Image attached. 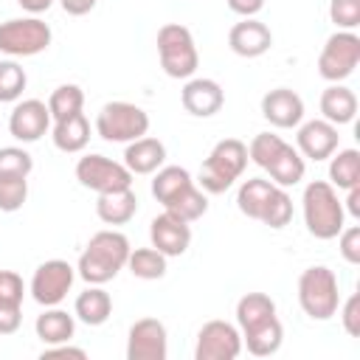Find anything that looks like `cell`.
<instances>
[{"label":"cell","instance_id":"6da1fadb","mask_svg":"<svg viewBox=\"0 0 360 360\" xmlns=\"http://www.w3.org/2000/svg\"><path fill=\"white\" fill-rule=\"evenodd\" d=\"M129 250V239L121 231H98L82 250L76 270L87 284H107L127 267Z\"/></svg>","mask_w":360,"mask_h":360},{"label":"cell","instance_id":"7a4b0ae2","mask_svg":"<svg viewBox=\"0 0 360 360\" xmlns=\"http://www.w3.org/2000/svg\"><path fill=\"white\" fill-rule=\"evenodd\" d=\"M304 225L315 239H335L343 231V200H338V191L326 180H312L304 188Z\"/></svg>","mask_w":360,"mask_h":360},{"label":"cell","instance_id":"3957f363","mask_svg":"<svg viewBox=\"0 0 360 360\" xmlns=\"http://www.w3.org/2000/svg\"><path fill=\"white\" fill-rule=\"evenodd\" d=\"M245 166H248V146L239 138H222L202 160L197 183L205 194H222L233 186V180L242 177Z\"/></svg>","mask_w":360,"mask_h":360},{"label":"cell","instance_id":"277c9868","mask_svg":"<svg viewBox=\"0 0 360 360\" xmlns=\"http://www.w3.org/2000/svg\"><path fill=\"white\" fill-rule=\"evenodd\" d=\"M298 304L312 321H329L340 307L338 276L323 264L307 267L298 276Z\"/></svg>","mask_w":360,"mask_h":360},{"label":"cell","instance_id":"5b68a950","mask_svg":"<svg viewBox=\"0 0 360 360\" xmlns=\"http://www.w3.org/2000/svg\"><path fill=\"white\" fill-rule=\"evenodd\" d=\"M158 56H160V68L172 79H191L200 65L194 37L180 22H166L158 31Z\"/></svg>","mask_w":360,"mask_h":360},{"label":"cell","instance_id":"8992f818","mask_svg":"<svg viewBox=\"0 0 360 360\" xmlns=\"http://www.w3.org/2000/svg\"><path fill=\"white\" fill-rule=\"evenodd\" d=\"M96 132L110 143H129L149 132V115L132 101H107L96 115Z\"/></svg>","mask_w":360,"mask_h":360},{"label":"cell","instance_id":"52a82bcc","mask_svg":"<svg viewBox=\"0 0 360 360\" xmlns=\"http://www.w3.org/2000/svg\"><path fill=\"white\" fill-rule=\"evenodd\" d=\"M51 45V28L39 17H17L0 22V53L37 56Z\"/></svg>","mask_w":360,"mask_h":360},{"label":"cell","instance_id":"ba28073f","mask_svg":"<svg viewBox=\"0 0 360 360\" xmlns=\"http://www.w3.org/2000/svg\"><path fill=\"white\" fill-rule=\"evenodd\" d=\"M360 62V37L354 31H335L318 53V73L326 82H343Z\"/></svg>","mask_w":360,"mask_h":360},{"label":"cell","instance_id":"9c48e42d","mask_svg":"<svg viewBox=\"0 0 360 360\" xmlns=\"http://www.w3.org/2000/svg\"><path fill=\"white\" fill-rule=\"evenodd\" d=\"M76 180L84 188L96 191V194L118 191V188H132V172L124 163L110 160L104 155H84V158H79Z\"/></svg>","mask_w":360,"mask_h":360},{"label":"cell","instance_id":"30bf717a","mask_svg":"<svg viewBox=\"0 0 360 360\" xmlns=\"http://www.w3.org/2000/svg\"><path fill=\"white\" fill-rule=\"evenodd\" d=\"M73 278H76V270L65 259H48L31 276V298L42 307H56L70 292Z\"/></svg>","mask_w":360,"mask_h":360},{"label":"cell","instance_id":"8fae6325","mask_svg":"<svg viewBox=\"0 0 360 360\" xmlns=\"http://www.w3.org/2000/svg\"><path fill=\"white\" fill-rule=\"evenodd\" d=\"M242 352V332L228 321H208L197 332L194 360H236Z\"/></svg>","mask_w":360,"mask_h":360},{"label":"cell","instance_id":"7c38bea8","mask_svg":"<svg viewBox=\"0 0 360 360\" xmlns=\"http://www.w3.org/2000/svg\"><path fill=\"white\" fill-rule=\"evenodd\" d=\"M169 335L158 318H141L129 326L127 335V357L129 360H166Z\"/></svg>","mask_w":360,"mask_h":360},{"label":"cell","instance_id":"4fadbf2b","mask_svg":"<svg viewBox=\"0 0 360 360\" xmlns=\"http://www.w3.org/2000/svg\"><path fill=\"white\" fill-rule=\"evenodd\" d=\"M149 242L166 259L169 256H183L188 250V245H191V228H188L186 219L174 217L172 211H163L149 225Z\"/></svg>","mask_w":360,"mask_h":360},{"label":"cell","instance_id":"5bb4252c","mask_svg":"<svg viewBox=\"0 0 360 360\" xmlns=\"http://www.w3.org/2000/svg\"><path fill=\"white\" fill-rule=\"evenodd\" d=\"M48 127H51V112H48V104L39 98H25L14 104L8 115V132L22 143L39 141L48 132Z\"/></svg>","mask_w":360,"mask_h":360},{"label":"cell","instance_id":"9a60e30c","mask_svg":"<svg viewBox=\"0 0 360 360\" xmlns=\"http://www.w3.org/2000/svg\"><path fill=\"white\" fill-rule=\"evenodd\" d=\"M180 104L188 115L211 118L222 110L225 93H222L219 82H214V79H188L180 90Z\"/></svg>","mask_w":360,"mask_h":360},{"label":"cell","instance_id":"2e32d148","mask_svg":"<svg viewBox=\"0 0 360 360\" xmlns=\"http://www.w3.org/2000/svg\"><path fill=\"white\" fill-rule=\"evenodd\" d=\"M262 115L278 129H292L304 121V98L290 87H276L262 96Z\"/></svg>","mask_w":360,"mask_h":360},{"label":"cell","instance_id":"e0dca14e","mask_svg":"<svg viewBox=\"0 0 360 360\" xmlns=\"http://www.w3.org/2000/svg\"><path fill=\"white\" fill-rule=\"evenodd\" d=\"M338 141H340L338 127L329 124L326 118H315V121H307L298 127L295 149L309 160H326L338 149Z\"/></svg>","mask_w":360,"mask_h":360},{"label":"cell","instance_id":"ac0fdd59","mask_svg":"<svg viewBox=\"0 0 360 360\" xmlns=\"http://www.w3.org/2000/svg\"><path fill=\"white\" fill-rule=\"evenodd\" d=\"M273 45V34L264 22H259L256 17H245L242 22H236L231 31H228V48L236 53V56H245V59H256L262 53H267Z\"/></svg>","mask_w":360,"mask_h":360},{"label":"cell","instance_id":"d6986e66","mask_svg":"<svg viewBox=\"0 0 360 360\" xmlns=\"http://www.w3.org/2000/svg\"><path fill=\"white\" fill-rule=\"evenodd\" d=\"M166 160V146L163 141L158 138H135L127 143V152H124V166L132 172V174H152L163 166Z\"/></svg>","mask_w":360,"mask_h":360},{"label":"cell","instance_id":"ffe728a7","mask_svg":"<svg viewBox=\"0 0 360 360\" xmlns=\"http://www.w3.org/2000/svg\"><path fill=\"white\" fill-rule=\"evenodd\" d=\"M138 211V197L132 188L104 191L96 200V214L104 225H127Z\"/></svg>","mask_w":360,"mask_h":360},{"label":"cell","instance_id":"44dd1931","mask_svg":"<svg viewBox=\"0 0 360 360\" xmlns=\"http://www.w3.org/2000/svg\"><path fill=\"white\" fill-rule=\"evenodd\" d=\"M321 112H323V118H326L329 124H335V127L349 124V121H354V115H357V96H354L346 84L332 82V84L321 93Z\"/></svg>","mask_w":360,"mask_h":360},{"label":"cell","instance_id":"7402d4cb","mask_svg":"<svg viewBox=\"0 0 360 360\" xmlns=\"http://www.w3.org/2000/svg\"><path fill=\"white\" fill-rule=\"evenodd\" d=\"M51 138H53V146H56L59 152H65V155L82 152V149L87 146V141H90V124H87L84 112H73V115H68V118L53 121Z\"/></svg>","mask_w":360,"mask_h":360},{"label":"cell","instance_id":"603a6c76","mask_svg":"<svg viewBox=\"0 0 360 360\" xmlns=\"http://www.w3.org/2000/svg\"><path fill=\"white\" fill-rule=\"evenodd\" d=\"M112 312V298L107 290H101V284H90L84 292L76 295L73 304V315L87 323V326H101Z\"/></svg>","mask_w":360,"mask_h":360},{"label":"cell","instance_id":"cb8c5ba5","mask_svg":"<svg viewBox=\"0 0 360 360\" xmlns=\"http://www.w3.org/2000/svg\"><path fill=\"white\" fill-rule=\"evenodd\" d=\"M34 332H37V338H39L45 346L68 343V340L73 338V332H76V321H73V315H68L65 309L48 307L42 315H37Z\"/></svg>","mask_w":360,"mask_h":360},{"label":"cell","instance_id":"d4e9b609","mask_svg":"<svg viewBox=\"0 0 360 360\" xmlns=\"http://www.w3.org/2000/svg\"><path fill=\"white\" fill-rule=\"evenodd\" d=\"M281 340H284V326H281V321H278L276 315L267 318L264 323H259V326L242 332V343H245L248 352L256 354V357H270V354H276V352L281 349Z\"/></svg>","mask_w":360,"mask_h":360},{"label":"cell","instance_id":"484cf974","mask_svg":"<svg viewBox=\"0 0 360 360\" xmlns=\"http://www.w3.org/2000/svg\"><path fill=\"white\" fill-rule=\"evenodd\" d=\"M264 172H270V177H273L270 183H276V186L287 188V186H295V183H301V180H304L307 163H304V155H301L295 146L284 143V146H281V152L270 160V166H267Z\"/></svg>","mask_w":360,"mask_h":360},{"label":"cell","instance_id":"4316f807","mask_svg":"<svg viewBox=\"0 0 360 360\" xmlns=\"http://www.w3.org/2000/svg\"><path fill=\"white\" fill-rule=\"evenodd\" d=\"M273 315H276V301L267 292H245L236 301V323L242 332L264 323Z\"/></svg>","mask_w":360,"mask_h":360},{"label":"cell","instance_id":"83f0119b","mask_svg":"<svg viewBox=\"0 0 360 360\" xmlns=\"http://www.w3.org/2000/svg\"><path fill=\"white\" fill-rule=\"evenodd\" d=\"M273 188H276V183H270V180H264V177H248V180L239 186V194H236L239 211H242L245 217H250V219H262L264 205H267Z\"/></svg>","mask_w":360,"mask_h":360},{"label":"cell","instance_id":"f1b7e54d","mask_svg":"<svg viewBox=\"0 0 360 360\" xmlns=\"http://www.w3.org/2000/svg\"><path fill=\"white\" fill-rule=\"evenodd\" d=\"M329 180L338 188H352L360 183V152L357 149H335L329 155Z\"/></svg>","mask_w":360,"mask_h":360},{"label":"cell","instance_id":"f546056e","mask_svg":"<svg viewBox=\"0 0 360 360\" xmlns=\"http://www.w3.org/2000/svg\"><path fill=\"white\" fill-rule=\"evenodd\" d=\"M194 180H191L188 169H183V166H160L158 174H155V180H152V194H155L158 202L166 205L172 197H177Z\"/></svg>","mask_w":360,"mask_h":360},{"label":"cell","instance_id":"4dcf8cb0","mask_svg":"<svg viewBox=\"0 0 360 360\" xmlns=\"http://www.w3.org/2000/svg\"><path fill=\"white\" fill-rule=\"evenodd\" d=\"M127 267H129V273L135 278L155 281V278L166 276V256L160 250H155V248H135V250H129Z\"/></svg>","mask_w":360,"mask_h":360},{"label":"cell","instance_id":"1f68e13d","mask_svg":"<svg viewBox=\"0 0 360 360\" xmlns=\"http://www.w3.org/2000/svg\"><path fill=\"white\" fill-rule=\"evenodd\" d=\"M163 208L172 211V214L180 217V219H186V222H194V219H200V217L208 211V197H205L202 188H197V186L191 183V186H186L177 197H172Z\"/></svg>","mask_w":360,"mask_h":360},{"label":"cell","instance_id":"d6a6232c","mask_svg":"<svg viewBox=\"0 0 360 360\" xmlns=\"http://www.w3.org/2000/svg\"><path fill=\"white\" fill-rule=\"evenodd\" d=\"M82 107H84V93L79 84H59L48 98V112L53 121L68 118L73 112H82Z\"/></svg>","mask_w":360,"mask_h":360},{"label":"cell","instance_id":"836d02e7","mask_svg":"<svg viewBox=\"0 0 360 360\" xmlns=\"http://www.w3.org/2000/svg\"><path fill=\"white\" fill-rule=\"evenodd\" d=\"M290 219H292V200H290V194L281 188V186H276L273 188V194H270V200H267V205H264V214H262V219L259 222H264L267 228H284V225H290Z\"/></svg>","mask_w":360,"mask_h":360},{"label":"cell","instance_id":"e575fe53","mask_svg":"<svg viewBox=\"0 0 360 360\" xmlns=\"http://www.w3.org/2000/svg\"><path fill=\"white\" fill-rule=\"evenodd\" d=\"M25 70L14 62V59H3L0 62V101L8 104V101H17L25 90Z\"/></svg>","mask_w":360,"mask_h":360},{"label":"cell","instance_id":"d590c367","mask_svg":"<svg viewBox=\"0 0 360 360\" xmlns=\"http://www.w3.org/2000/svg\"><path fill=\"white\" fill-rule=\"evenodd\" d=\"M34 169V158L22 146L0 149V177H28Z\"/></svg>","mask_w":360,"mask_h":360},{"label":"cell","instance_id":"8d00e7d4","mask_svg":"<svg viewBox=\"0 0 360 360\" xmlns=\"http://www.w3.org/2000/svg\"><path fill=\"white\" fill-rule=\"evenodd\" d=\"M287 141H281L278 135H273V132H259L250 143H248V160H253L256 166H262V169H267L270 166V160L281 152V146H284Z\"/></svg>","mask_w":360,"mask_h":360},{"label":"cell","instance_id":"74e56055","mask_svg":"<svg viewBox=\"0 0 360 360\" xmlns=\"http://www.w3.org/2000/svg\"><path fill=\"white\" fill-rule=\"evenodd\" d=\"M28 200V177H0V211L14 214Z\"/></svg>","mask_w":360,"mask_h":360},{"label":"cell","instance_id":"f35d334b","mask_svg":"<svg viewBox=\"0 0 360 360\" xmlns=\"http://www.w3.org/2000/svg\"><path fill=\"white\" fill-rule=\"evenodd\" d=\"M329 20L340 31H354L360 25V0H332L329 3Z\"/></svg>","mask_w":360,"mask_h":360},{"label":"cell","instance_id":"ab89813d","mask_svg":"<svg viewBox=\"0 0 360 360\" xmlns=\"http://www.w3.org/2000/svg\"><path fill=\"white\" fill-rule=\"evenodd\" d=\"M338 239H340V256L349 264H360V228L357 225H349V228L343 225Z\"/></svg>","mask_w":360,"mask_h":360},{"label":"cell","instance_id":"60d3db41","mask_svg":"<svg viewBox=\"0 0 360 360\" xmlns=\"http://www.w3.org/2000/svg\"><path fill=\"white\" fill-rule=\"evenodd\" d=\"M340 323L352 338H360V295L352 292L340 307Z\"/></svg>","mask_w":360,"mask_h":360},{"label":"cell","instance_id":"b9f144b4","mask_svg":"<svg viewBox=\"0 0 360 360\" xmlns=\"http://www.w3.org/2000/svg\"><path fill=\"white\" fill-rule=\"evenodd\" d=\"M25 295V284L14 270H0V298L3 301H17L22 304Z\"/></svg>","mask_w":360,"mask_h":360},{"label":"cell","instance_id":"7bdbcfd3","mask_svg":"<svg viewBox=\"0 0 360 360\" xmlns=\"http://www.w3.org/2000/svg\"><path fill=\"white\" fill-rule=\"evenodd\" d=\"M22 321V304L0 298V335H14Z\"/></svg>","mask_w":360,"mask_h":360},{"label":"cell","instance_id":"ee69618b","mask_svg":"<svg viewBox=\"0 0 360 360\" xmlns=\"http://www.w3.org/2000/svg\"><path fill=\"white\" fill-rule=\"evenodd\" d=\"M39 357H42V360H51V357H76V360H84V357H87V352H84V349H79V346H70V340H68V343L45 346Z\"/></svg>","mask_w":360,"mask_h":360},{"label":"cell","instance_id":"f6af8a7d","mask_svg":"<svg viewBox=\"0 0 360 360\" xmlns=\"http://www.w3.org/2000/svg\"><path fill=\"white\" fill-rule=\"evenodd\" d=\"M228 8L239 17H256L264 8V0H228Z\"/></svg>","mask_w":360,"mask_h":360},{"label":"cell","instance_id":"bcb514c9","mask_svg":"<svg viewBox=\"0 0 360 360\" xmlns=\"http://www.w3.org/2000/svg\"><path fill=\"white\" fill-rule=\"evenodd\" d=\"M96 3H98V0H59V6H62L70 17H82V14L93 11V8H96Z\"/></svg>","mask_w":360,"mask_h":360},{"label":"cell","instance_id":"7dc6e473","mask_svg":"<svg viewBox=\"0 0 360 360\" xmlns=\"http://www.w3.org/2000/svg\"><path fill=\"white\" fill-rule=\"evenodd\" d=\"M343 211H349L354 219H360V183L346 188V208Z\"/></svg>","mask_w":360,"mask_h":360},{"label":"cell","instance_id":"c3c4849f","mask_svg":"<svg viewBox=\"0 0 360 360\" xmlns=\"http://www.w3.org/2000/svg\"><path fill=\"white\" fill-rule=\"evenodd\" d=\"M17 3H20L28 14H34V17L42 14V11H48V8L53 6V0H17Z\"/></svg>","mask_w":360,"mask_h":360}]
</instances>
